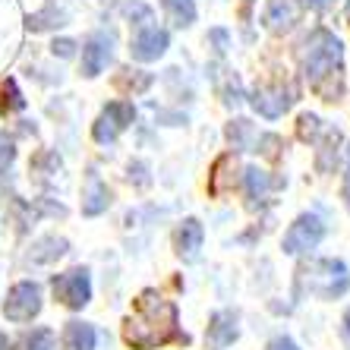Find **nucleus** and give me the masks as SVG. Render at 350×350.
I'll return each mask as SVG.
<instances>
[{
  "mask_svg": "<svg viewBox=\"0 0 350 350\" xmlns=\"http://www.w3.org/2000/svg\"><path fill=\"white\" fill-rule=\"evenodd\" d=\"M107 205H111V189H107V183H101L98 171H89V177H85V193H82V215L95 218V215L107 212Z\"/></svg>",
  "mask_w": 350,
  "mask_h": 350,
  "instance_id": "obj_11",
  "label": "nucleus"
},
{
  "mask_svg": "<svg viewBox=\"0 0 350 350\" xmlns=\"http://www.w3.org/2000/svg\"><path fill=\"white\" fill-rule=\"evenodd\" d=\"M303 73L310 79V89L325 101H338L344 92V44L328 29H316L306 38L303 51Z\"/></svg>",
  "mask_w": 350,
  "mask_h": 350,
  "instance_id": "obj_2",
  "label": "nucleus"
},
{
  "mask_svg": "<svg viewBox=\"0 0 350 350\" xmlns=\"http://www.w3.org/2000/svg\"><path fill=\"white\" fill-rule=\"evenodd\" d=\"M114 38L105 32L92 35L89 41H85V48H82V73L85 76H98L101 70H105L107 64H111V54H114Z\"/></svg>",
  "mask_w": 350,
  "mask_h": 350,
  "instance_id": "obj_9",
  "label": "nucleus"
},
{
  "mask_svg": "<svg viewBox=\"0 0 350 350\" xmlns=\"http://www.w3.org/2000/svg\"><path fill=\"white\" fill-rule=\"evenodd\" d=\"M291 101H293V92H284V85H262V89L253 92V107L262 117H269V120L284 114L291 107Z\"/></svg>",
  "mask_w": 350,
  "mask_h": 350,
  "instance_id": "obj_10",
  "label": "nucleus"
},
{
  "mask_svg": "<svg viewBox=\"0 0 350 350\" xmlns=\"http://www.w3.org/2000/svg\"><path fill=\"white\" fill-rule=\"evenodd\" d=\"M347 287L350 278H347V265L341 259H319L310 269V293H319V297L332 300V297H341Z\"/></svg>",
  "mask_w": 350,
  "mask_h": 350,
  "instance_id": "obj_3",
  "label": "nucleus"
},
{
  "mask_svg": "<svg viewBox=\"0 0 350 350\" xmlns=\"http://www.w3.org/2000/svg\"><path fill=\"white\" fill-rule=\"evenodd\" d=\"M164 3V13H167V19H171L174 25H193L196 19V3L193 0H161Z\"/></svg>",
  "mask_w": 350,
  "mask_h": 350,
  "instance_id": "obj_18",
  "label": "nucleus"
},
{
  "mask_svg": "<svg viewBox=\"0 0 350 350\" xmlns=\"http://www.w3.org/2000/svg\"><path fill=\"white\" fill-rule=\"evenodd\" d=\"M13 155H16V152H13V146H10L7 139H0V171H7V164L13 161Z\"/></svg>",
  "mask_w": 350,
  "mask_h": 350,
  "instance_id": "obj_22",
  "label": "nucleus"
},
{
  "mask_svg": "<svg viewBox=\"0 0 350 350\" xmlns=\"http://www.w3.org/2000/svg\"><path fill=\"white\" fill-rule=\"evenodd\" d=\"M228 139L234 148H243V152H253V146H259V133L250 120H234L228 126Z\"/></svg>",
  "mask_w": 350,
  "mask_h": 350,
  "instance_id": "obj_16",
  "label": "nucleus"
},
{
  "mask_svg": "<svg viewBox=\"0 0 350 350\" xmlns=\"http://www.w3.org/2000/svg\"><path fill=\"white\" fill-rule=\"evenodd\" d=\"M0 350H10V341H7V334L0 332Z\"/></svg>",
  "mask_w": 350,
  "mask_h": 350,
  "instance_id": "obj_27",
  "label": "nucleus"
},
{
  "mask_svg": "<svg viewBox=\"0 0 350 350\" xmlns=\"http://www.w3.org/2000/svg\"><path fill=\"white\" fill-rule=\"evenodd\" d=\"M344 199L350 205V152H347V174H344Z\"/></svg>",
  "mask_w": 350,
  "mask_h": 350,
  "instance_id": "obj_24",
  "label": "nucleus"
},
{
  "mask_svg": "<svg viewBox=\"0 0 350 350\" xmlns=\"http://www.w3.org/2000/svg\"><path fill=\"white\" fill-rule=\"evenodd\" d=\"M202 240H205L202 224L196 218H187L177 228V256L183 262H193L196 256H199V250H202Z\"/></svg>",
  "mask_w": 350,
  "mask_h": 350,
  "instance_id": "obj_12",
  "label": "nucleus"
},
{
  "mask_svg": "<svg viewBox=\"0 0 350 350\" xmlns=\"http://www.w3.org/2000/svg\"><path fill=\"white\" fill-rule=\"evenodd\" d=\"M344 332H347V338H350V310L344 312Z\"/></svg>",
  "mask_w": 350,
  "mask_h": 350,
  "instance_id": "obj_26",
  "label": "nucleus"
},
{
  "mask_svg": "<svg viewBox=\"0 0 350 350\" xmlns=\"http://www.w3.org/2000/svg\"><path fill=\"white\" fill-rule=\"evenodd\" d=\"M95 328L89 322H66L64 328V347L66 350H95Z\"/></svg>",
  "mask_w": 350,
  "mask_h": 350,
  "instance_id": "obj_15",
  "label": "nucleus"
},
{
  "mask_svg": "<svg viewBox=\"0 0 350 350\" xmlns=\"http://www.w3.org/2000/svg\"><path fill=\"white\" fill-rule=\"evenodd\" d=\"M167 44H171V35L164 32V29H158V25H146L142 32L133 38L130 44V54L133 60H142V64H148V60H158L167 51Z\"/></svg>",
  "mask_w": 350,
  "mask_h": 350,
  "instance_id": "obj_8",
  "label": "nucleus"
},
{
  "mask_svg": "<svg viewBox=\"0 0 350 350\" xmlns=\"http://www.w3.org/2000/svg\"><path fill=\"white\" fill-rule=\"evenodd\" d=\"M237 338H240V328H237V312H230V310L215 312L212 322H208V341L218 344V347H228V344H234Z\"/></svg>",
  "mask_w": 350,
  "mask_h": 350,
  "instance_id": "obj_13",
  "label": "nucleus"
},
{
  "mask_svg": "<svg viewBox=\"0 0 350 350\" xmlns=\"http://www.w3.org/2000/svg\"><path fill=\"white\" fill-rule=\"evenodd\" d=\"M123 341L136 350H155L161 344L189 338L180 332V312L158 291H142L133 303V316L123 322Z\"/></svg>",
  "mask_w": 350,
  "mask_h": 350,
  "instance_id": "obj_1",
  "label": "nucleus"
},
{
  "mask_svg": "<svg viewBox=\"0 0 350 350\" xmlns=\"http://www.w3.org/2000/svg\"><path fill=\"white\" fill-rule=\"evenodd\" d=\"M246 196H250V205L256 208V202H262L265 196H269L271 189V180L265 171H259V167H246Z\"/></svg>",
  "mask_w": 350,
  "mask_h": 350,
  "instance_id": "obj_17",
  "label": "nucleus"
},
{
  "mask_svg": "<svg viewBox=\"0 0 350 350\" xmlns=\"http://www.w3.org/2000/svg\"><path fill=\"white\" fill-rule=\"evenodd\" d=\"M322 237H325L322 218H319V215H300V218L287 228L281 246H284L287 256H303V253H310V250H316V246L322 243Z\"/></svg>",
  "mask_w": 350,
  "mask_h": 350,
  "instance_id": "obj_5",
  "label": "nucleus"
},
{
  "mask_svg": "<svg viewBox=\"0 0 350 350\" xmlns=\"http://www.w3.org/2000/svg\"><path fill=\"white\" fill-rule=\"evenodd\" d=\"M262 23L269 25L271 32H284V29H291L297 23V7H293L291 0H269Z\"/></svg>",
  "mask_w": 350,
  "mask_h": 350,
  "instance_id": "obj_14",
  "label": "nucleus"
},
{
  "mask_svg": "<svg viewBox=\"0 0 350 350\" xmlns=\"http://www.w3.org/2000/svg\"><path fill=\"white\" fill-rule=\"evenodd\" d=\"M269 350H300V347H297L291 338H284V334H281V338H275V341L269 344Z\"/></svg>",
  "mask_w": 350,
  "mask_h": 350,
  "instance_id": "obj_23",
  "label": "nucleus"
},
{
  "mask_svg": "<svg viewBox=\"0 0 350 350\" xmlns=\"http://www.w3.org/2000/svg\"><path fill=\"white\" fill-rule=\"evenodd\" d=\"M319 133H322V120H319L316 114H303L300 117V139L310 142V139H316Z\"/></svg>",
  "mask_w": 350,
  "mask_h": 350,
  "instance_id": "obj_20",
  "label": "nucleus"
},
{
  "mask_svg": "<svg viewBox=\"0 0 350 350\" xmlns=\"http://www.w3.org/2000/svg\"><path fill=\"white\" fill-rule=\"evenodd\" d=\"M25 350H57L54 344V332L51 328H35L32 334H25Z\"/></svg>",
  "mask_w": 350,
  "mask_h": 350,
  "instance_id": "obj_19",
  "label": "nucleus"
},
{
  "mask_svg": "<svg viewBox=\"0 0 350 350\" xmlns=\"http://www.w3.org/2000/svg\"><path fill=\"white\" fill-rule=\"evenodd\" d=\"M51 287H54V297L64 303L66 310H82V306L92 300L89 269H70V271H64V275H54Z\"/></svg>",
  "mask_w": 350,
  "mask_h": 350,
  "instance_id": "obj_4",
  "label": "nucleus"
},
{
  "mask_svg": "<svg viewBox=\"0 0 350 350\" xmlns=\"http://www.w3.org/2000/svg\"><path fill=\"white\" fill-rule=\"evenodd\" d=\"M41 312V287L35 281H19L7 297V306H3V316L10 322H32Z\"/></svg>",
  "mask_w": 350,
  "mask_h": 350,
  "instance_id": "obj_6",
  "label": "nucleus"
},
{
  "mask_svg": "<svg viewBox=\"0 0 350 350\" xmlns=\"http://www.w3.org/2000/svg\"><path fill=\"white\" fill-rule=\"evenodd\" d=\"M306 7H312V10H325V7H328V0H306Z\"/></svg>",
  "mask_w": 350,
  "mask_h": 350,
  "instance_id": "obj_25",
  "label": "nucleus"
},
{
  "mask_svg": "<svg viewBox=\"0 0 350 350\" xmlns=\"http://www.w3.org/2000/svg\"><path fill=\"white\" fill-rule=\"evenodd\" d=\"M54 54H60V57H73L76 44L70 38H60V41H54Z\"/></svg>",
  "mask_w": 350,
  "mask_h": 350,
  "instance_id": "obj_21",
  "label": "nucleus"
},
{
  "mask_svg": "<svg viewBox=\"0 0 350 350\" xmlns=\"http://www.w3.org/2000/svg\"><path fill=\"white\" fill-rule=\"evenodd\" d=\"M133 117H136V107L133 105H126V101H111V105L101 111V117H98L95 130H92L95 142L111 146V142H114V139L133 123Z\"/></svg>",
  "mask_w": 350,
  "mask_h": 350,
  "instance_id": "obj_7",
  "label": "nucleus"
}]
</instances>
